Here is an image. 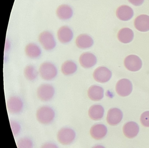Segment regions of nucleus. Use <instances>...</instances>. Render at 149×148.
<instances>
[{"instance_id": "nucleus-18", "label": "nucleus", "mask_w": 149, "mask_h": 148, "mask_svg": "<svg viewBox=\"0 0 149 148\" xmlns=\"http://www.w3.org/2000/svg\"><path fill=\"white\" fill-rule=\"evenodd\" d=\"M77 47L81 49H86L91 47L94 44L93 39L88 35L81 34L79 35L75 40Z\"/></svg>"}, {"instance_id": "nucleus-7", "label": "nucleus", "mask_w": 149, "mask_h": 148, "mask_svg": "<svg viewBox=\"0 0 149 148\" xmlns=\"http://www.w3.org/2000/svg\"><path fill=\"white\" fill-rule=\"evenodd\" d=\"M116 89L117 93L120 96H128L132 92V83L128 79H121L117 83Z\"/></svg>"}, {"instance_id": "nucleus-20", "label": "nucleus", "mask_w": 149, "mask_h": 148, "mask_svg": "<svg viewBox=\"0 0 149 148\" xmlns=\"http://www.w3.org/2000/svg\"><path fill=\"white\" fill-rule=\"evenodd\" d=\"M104 112V108L102 105L95 104L90 108L88 114L91 119L94 121H98L103 117Z\"/></svg>"}, {"instance_id": "nucleus-12", "label": "nucleus", "mask_w": 149, "mask_h": 148, "mask_svg": "<svg viewBox=\"0 0 149 148\" xmlns=\"http://www.w3.org/2000/svg\"><path fill=\"white\" fill-rule=\"evenodd\" d=\"M80 65L84 68L92 67L96 64L97 59L94 54L90 52L83 53L79 57Z\"/></svg>"}, {"instance_id": "nucleus-21", "label": "nucleus", "mask_w": 149, "mask_h": 148, "mask_svg": "<svg viewBox=\"0 0 149 148\" xmlns=\"http://www.w3.org/2000/svg\"><path fill=\"white\" fill-rule=\"evenodd\" d=\"M117 37L120 42L126 44L132 41L134 38V33L132 29L128 28H124L119 30Z\"/></svg>"}, {"instance_id": "nucleus-16", "label": "nucleus", "mask_w": 149, "mask_h": 148, "mask_svg": "<svg viewBox=\"0 0 149 148\" xmlns=\"http://www.w3.org/2000/svg\"><path fill=\"white\" fill-rule=\"evenodd\" d=\"M134 26L136 29L141 32L149 31V16L146 15H141L135 19Z\"/></svg>"}, {"instance_id": "nucleus-25", "label": "nucleus", "mask_w": 149, "mask_h": 148, "mask_svg": "<svg viewBox=\"0 0 149 148\" xmlns=\"http://www.w3.org/2000/svg\"><path fill=\"white\" fill-rule=\"evenodd\" d=\"M18 148H33V144L30 138L23 137L18 140L17 143Z\"/></svg>"}, {"instance_id": "nucleus-19", "label": "nucleus", "mask_w": 149, "mask_h": 148, "mask_svg": "<svg viewBox=\"0 0 149 148\" xmlns=\"http://www.w3.org/2000/svg\"><path fill=\"white\" fill-rule=\"evenodd\" d=\"M104 89L97 85H92L89 88L88 90V96L89 98L93 101H99L104 97Z\"/></svg>"}, {"instance_id": "nucleus-23", "label": "nucleus", "mask_w": 149, "mask_h": 148, "mask_svg": "<svg viewBox=\"0 0 149 148\" xmlns=\"http://www.w3.org/2000/svg\"><path fill=\"white\" fill-rule=\"evenodd\" d=\"M76 64L72 60H67L61 66V72L65 75L69 76L74 74L77 70Z\"/></svg>"}, {"instance_id": "nucleus-24", "label": "nucleus", "mask_w": 149, "mask_h": 148, "mask_svg": "<svg viewBox=\"0 0 149 148\" xmlns=\"http://www.w3.org/2000/svg\"><path fill=\"white\" fill-rule=\"evenodd\" d=\"M38 71L36 68L32 65H29L24 69V76L28 80L34 81L38 76Z\"/></svg>"}, {"instance_id": "nucleus-27", "label": "nucleus", "mask_w": 149, "mask_h": 148, "mask_svg": "<svg viewBox=\"0 0 149 148\" xmlns=\"http://www.w3.org/2000/svg\"><path fill=\"white\" fill-rule=\"evenodd\" d=\"M141 124L146 127H149V111L143 112L140 118Z\"/></svg>"}, {"instance_id": "nucleus-17", "label": "nucleus", "mask_w": 149, "mask_h": 148, "mask_svg": "<svg viewBox=\"0 0 149 148\" xmlns=\"http://www.w3.org/2000/svg\"><path fill=\"white\" fill-rule=\"evenodd\" d=\"M139 132V126L135 122H128L125 123L123 127L124 135L128 138H134L137 135Z\"/></svg>"}, {"instance_id": "nucleus-30", "label": "nucleus", "mask_w": 149, "mask_h": 148, "mask_svg": "<svg viewBox=\"0 0 149 148\" xmlns=\"http://www.w3.org/2000/svg\"><path fill=\"white\" fill-rule=\"evenodd\" d=\"M10 44L9 43V42H8V41L7 42V41H6V46H5V49L6 50H8L10 48Z\"/></svg>"}, {"instance_id": "nucleus-13", "label": "nucleus", "mask_w": 149, "mask_h": 148, "mask_svg": "<svg viewBox=\"0 0 149 148\" xmlns=\"http://www.w3.org/2000/svg\"><path fill=\"white\" fill-rule=\"evenodd\" d=\"M108 130L103 124H97L91 128L90 134L91 137L95 140H101L106 136Z\"/></svg>"}, {"instance_id": "nucleus-10", "label": "nucleus", "mask_w": 149, "mask_h": 148, "mask_svg": "<svg viewBox=\"0 0 149 148\" xmlns=\"http://www.w3.org/2000/svg\"><path fill=\"white\" fill-rule=\"evenodd\" d=\"M57 38L62 43H69L74 37V33L71 28L68 26L61 27L57 32Z\"/></svg>"}, {"instance_id": "nucleus-28", "label": "nucleus", "mask_w": 149, "mask_h": 148, "mask_svg": "<svg viewBox=\"0 0 149 148\" xmlns=\"http://www.w3.org/2000/svg\"><path fill=\"white\" fill-rule=\"evenodd\" d=\"M129 2L135 6H141L144 1V0H128Z\"/></svg>"}, {"instance_id": "nucleus-9", "label": "nucleus", "mask_w": 149, "mask_h": 148, "mask_svg": "<svg viewBox=\"0 0 149 148\" xmlns=\"http://www.w3.org/2000/svg\"><path fill=\"white\" fill-rule=\"evenodd\" d=\"M23 103L22 99L17 96L10 97L7 102L8 110L12 114H18L22 110Z\"/></svg>"}, {"instance_id": "nucleus-22", "label": "nucleus", "mask_w": 149, "mask_h": 148, "mask_svg": "<svg viewBox=\"0 0 149 148\" xmlns=\"http://www.w3.org/2000/svg\"><path fill=\"white\" fill-rule=\"evenodd\" d=\"M26 54L29 58L36 59L41 54V49L40 47L34 43H30L26 46L25 48Z\"/></svg>"}, {"instance_id": "nucleus-6", "label": "nucleus", "mask_w": 149, "mask_h": 148, "mask_svg": "<svg viewBox=\"0 0 149 148\" xmlns=\"http://www.w3.org/2000/svg\"><path fill=\"white\" fill-rule=\"evenodd\" d=\"M124 63L125 68L132 72L139 71L142 67L141 59L135 55H130L125 57Z\"/></svg>"}, {"instance_id": "nucleus-4", "label": "nucleus", "mask_w": 149, "mask_h": 148, "mask_svg": "<svg viewBox=\"0 0 149 148\" xmlns=\"http://www.w3.org/2000/svg\"><path fill=\"white\" fill-rule=\"evenodd\" d=\"M39 41L44 49L47 51L53 50L56 46L54 37L51 32L43 31L39 36Z\"/></svg>"}, {"instance_id": "nucleus-29", "label": "nucleus", "mask_w": 149, "mask_h": 148, "mask_svg": "<svg viewBox=\"0 0 149 148\" xmlns=\"http://www.w3.org/2000/svg\"><path fill=\"white\" fill-rule=\"evenodd\" d=\"M40 148H59L57 145L54 143L47 142L44 144Z\"/></svg>"}, {"instance_id": "nucleus-26", "label": "nucleus", "mask_w": 149, "mask_h": 148, "mask_svg": "<svg viewBox=\"0 0 149 148\" xmlns=\"http://www.w3.org/2000/svg\"><path fill=\"white\" fill-rule=\"evenodd\" d=\"M10 125L13 131V135L14 136H17L19 134L21 129L20 124L17 121L11 120L10 121Z\"/></svg>"}, {"instance_id": "nucleus-11", "label": "nucleus", "mask_w": 149, "mask_h": 148, "mask_svg": "<svg viewBox=\"0 0 149 148\" xmlns=\"http://www.w3.org/2000/svg\"><path fill=\"white\" fill-rule=\"evenodd\" d=\"M123 118L122 111L117 108H112L108 111L107 122L109 125L115 126L118 124Z\"/></svg>"}, {"instance_id": "nucleus-3", "label": "nucleus", "mask_w": 149, "mask_h": 148, "mask_svg": "<svg viewBox=\"0 0 149 148\" xmlns=\"http://www.w3.org/2000/svg\"><path fill=\"white\" fill-rule=\"evenodd\" d=\"M39 74L42 79L50 81L55 78L57 75V69L53 63L49 62H46L40 66Z\"/></svg>"}, {"instance_id": "nucleus-14", "label": "nucleus", "mask_w": 149, "mask_h": 148, "mask_svg": "<svg viewBox=\"0 0 149 148\" xmlns=\"http://www.w3.org/2000/svg\"><path fill=\"white\" fill-rule=\"evenodd\" d=\"M134 12L130 7L126 5L119 6L116 11V15L119 20L128 21L133 17Z\"/></svg>"}, {"instance_id": "nucleus-15", "label": "nucleus", "mask_w": 149, "mask_h": 148, "mask_svg": "<svg viewBox=\"0 0 149 148\" xmlns=\"http://www.w3.org/2000/svg\"><path fill=\"white\" fill-rule=\"evenodd\" d=\"M74 14L72 8L67 4H62L57 7L56 15L61 20H68L72 18Z\"/></svg>"}, {"instance_id": "nucleus-1", "label": "nucleus", "mask_w": 149, "mask_h": 148, "mask_svg": "<svg viewBox=\"0 0 149 148\" xmlns=\"http://www.w3.org/2000/svg\"><path fill=\"white\" fill-rule=\"evenodd\" d=\"M55 117L54 110L48 106H43L37 110L36 113L37 120L42 124H49L53 122Z\"/></svg>"}, {"instance_id": "nucleus-5", "label": "nucleus", "mask_w": 149, "mask_h": 148, "mask_svg": "<svg viewBox=\"0 0 149 148\" xmlns=\"http://www.w3.org/2000/svg\"><path fill=\"white\" fill-rule=\"evenodd\" d=\"M54 88L51 84H42L37 90L38 98L43 101H50L54 97Z\"/></svg>"}, {"instance_id": "nucleus-8", "label": "nucleus", "mask_w": 149, "mask_h": 148, "mask_svg": "<svg viewBox=\"0 0 149 148\" xmlns=\"http://www.w3.org/2000/svg\"><path fill=\"white\" fill-rule=\"evenodd\" d=\"M93 76L94 79L97 82L104 83L110 80L112 73L108 68L100 67L95 69Z\"/></svg>"}, {"instance_id": "nucleus-31", "label": "nucleus", "mask_w": 149, "mask_h": 148, "mask_svg": "<svg viewBox=\"0 0 149 148\" xmlns=\"http://www.w3.org/2000/svg\"><path fill=\"white\" fill-rule=\"evenodd\" d=\"M92 148H105L104 146H102L101 145H95V146H93Z\"/></svg>"}, {"instance_id": "nucleus-2", "label": "nucleus", "mask_w": 149, "mask_h": 148, "mask_svg": "<svg viewBox=\"0 0 149 148\" xmlns=\"http://www.w3.org/2000/svg\"><path fill=\"white\" fill-rule=\"evenodd\" d=\"M76 132L73 129L63 128L57 132V139L59 143L63 145H68L74 142L76 138Z\"/></svg>"}]
</instances>
